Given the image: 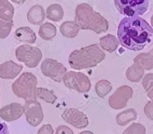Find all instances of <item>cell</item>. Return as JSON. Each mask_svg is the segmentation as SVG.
<instances>
[{
  "instance_id": "6da1fadb",
  "label": "cell",
  "mask_w": 153,
  "mask_h": 134,
  "mask_svg": "<svg viewBox=\"0 0 153 134\" xmlns=\"http://www.w3.org/2000/svg\"><path fill=\"white\" fill-rule=\"evenodd\" d=\"M153 29L143 18L136 16L123 18L118 26L117 36L121 46L130 51L143 49L150 43Z\"/></svg>"
},
{
  "instance_id": "7a4b0ae2",
  "label": "cell",
  "mask_w": 153,
  "mask_h": 134,
  "mask_svg": "<svg viewBox=\"0 0 153 134\" xmlns=\"http://www.w3.org/2000/svg\"><path fill=\"white\" fill-rule=\"evenodd\" d=\"M75 22L80 29L91 30L97 34L105 33L109 29V22L106 18L86 3L76 6Z\"/></svg>"
},
{
  "instance_id": "3957f363",
  "label": "cell",
  "mask_w": 153,
  "mask_h": 134,
  "mask_svg": "<svg viewBox=\"0 0 153 134\" xmlns=\"http://www.w3.org/2000/svg\"><path fill=\"white\" fill-rule=\"evenodd\" d=\"M105 59V53L99 44H93L72 51L68 62L72 69L81 70L96 67Z\"/></svg>"
},
{
  "instance_id": "277c9868",
  "label": "cell",
  "mask_w": 153,
  "mask_h": 134,
  "mask_svg": "<svg viewBox=\"0 0 153 134\" xmlns=\"http://www.w3.org/2000/svg\"><path fill=\"white\" fill-rule=\"evenodd\" d=\"M36 76L30 72H25L13 83L12 88L16 96L26 101L36 99Z\"/></svg>"
},
{
  "instance_id": "5b68a950",
  "label": "cell",
  "mask_w": 153,
  "mask_h": 134,
  "mask_svg": "<svg viewBox=\"0 0 153 134\" xmlns=\"http://www.w3.org/2000/svg\"><path fill=\"white\" fill-rule=\"evenodd\" d=\"M116 8L128 17L144 14L149 6V0H114Z\"/></svg>"
},
{
  "instance_id": "8992f818",
  "label": "cell",
  "mask_w": 153,
  "mask_h": 134,
  "mask_svg": "<svg viewBox=\"0 0 153 134\" xmlns=\"http://www.w3.org/2000/svg\"><path fill=\"white\" fill-rule=\"evenodd\" d=\"M16 57L18 61L24 63L29 68L36 67L43 57L40 49L28 44H22L16 50Z\"/></svg>"
},
{
  "instance_id": "52a82bcc",
  "label": "cell",
  "mask_w": 153,
  "mask_h": 134,
  "mask_svg": "<svg viewBox=\"0 0 153 134\" xmlns=\"http://www.w3.org/2000/svg\"><path fill=\"white\" fill-rule=\"evenodd\" d=\"M63 80L67 88L78 93H88L91 88V83L89 78L82 72L71 71L65 73Z\"/></svg>"
},
{
  "instance_id": "ba28073f",
  "label": "cell",
  "mask_w": 153,
  "mask_h": 134,
  "mask_svg": "<svg viewBox=\"0 0 153 134\" xmlns=\"http://www.w3.org/2000/svg\"><path fill=\"white\" fill-rule=\"evenodd\" d=\"M43 74L57 82H61L67 73V68L64 65L53 59H45L41 65Z\"/></svg>"
},
{
  "instance_id": "9c48e42d",
  "label": "cell",
  "mask_w": 153,
  "mask_h": 134,
  "mask_svg": "<svg viewBox=\"0 0 153 134\" xmlns=\"http://www.w3.org/2000/svg\"><path fill=\"white\" fill-rule=\"evenodd\" d=\"M132 88L126 85L121 86L109 97V106L116 110L125 108L127 106L129 100L132 98Z\"/></svg>"
},
{
  "instance_id": "30bf717a",
  "label": "cell",
  "mask_w": 153,
  "mask_h": 134,
  "mask_svg": "<svg viewBox=\"0 0 153 134\" xmlns=\"http://www.w3.org/2000/svg\"><path fill=\"white\" fill-rule=\"evenodd\" d=\"M25 113L26 121L30 125L36 127L43 119V113L41 104L36 99L25 101Z\"/></svg>"
},
{
  "instance_id": "8fae6325",
  "label": "cell",
  "mask_w": 153,
  "mask_h": 134,
  "mask_svg": "<svg viewBox=\"0 0 153 134\" xmlns=\"http://www.w3.org/2000/svg\"><path fill=\"white\" fill-rule=\"evenodd\" d=\"M62 117L69 124L78 129L85 128L89 124L86 115L76 109L65 110L62 115Z\"/></svg>"
},
{
  "instance_id": "7c38bea8",
  "label": "cell",
  "mask_w": 153,
  "mask_h": 134,
  "mask_svg": "<svg viewBox=\"0 0 153 134\" xmlns=\"http://www.w3.org/2000/svg\"><path fill=\"white\" fill-rule=\"evenodd\" d=\"M24 113V107L16 102H14L0 109V117L6 121L12 122L20 118Z\"/></svg>"
},
{
  "instance_id": "4fadbf2b",
  "label": "cell",
  "mask_w": 153,
  "mask_h": 134,
  "mask_svg": "<svg viewBox=\"0 0 153 134\" xmlns=\"http://www.w3.org/2000/svg\"><path fill=\"white\" fill-rule=\"evenodd\" d=\"M22 65L13 61H7L0 64V78L5 80H12L16 78L22 70Z\"/></svg>"
},
{
  "instance_id": "5bb4252c",
  "label": "cell",
  "mask_w": 153,
  "mask_h": 134,
  "mask_svg": "<svg viewBox=\"0 0 153 134\" xmlns=\"http://www.w3.org/2000/svg\"><path fill=\"white\" fill-rule=\"evenodd\" d=\"M45 18V13L43 7L36 5L29 10L27 14V19L28 22L35 25H40Z\"/></svg>"
},
{
  "instance_id": "9a60e30c",
  "label": "cell",
  "mask_w": 153,
  "mask_h": 134,
  "mask_svg": "<svg viewBox=\"0 0 153 134\" xmlns=\"http://www.w3.org/2000/svg\"><path fill=\"white\" fill-rule=\"evenodd\" d=\"M16 38L20 42L33 44L36 40V36L34 31L29 27H20L15 31Z\"/></svg>"
},
{
  "instance_id": "2e32d148",
  "label": "cell",
  "mask_w": 153,
  "mask_h": 134,
  "mask_svg": "<svg viewBox=\"0 0 153 134\" xmlns=\"http://www.w3.org/2000/svg\"><path fill=\"white\" fill-rule=\"evenodd\" d=\"M59 30L62 35L65 37L72 38L78 35L80 28L75 21H67L60 26Z\"/></svg>"
},
{
  "instance_id": "e0dca14e",
  "label": "cell",
  "mask_w": 153,
  "mask_h": 134,
  "mask_svg": "<svg viewBox=\"0 0 153 134\" xmlns=\"http://www.w3.org/2000/svg\"><path fill=\"white\" fill-rule=\"evenodd\" d=\"M144 69L140 65L134 62L131 66L128 68L126 76L128 80L132 82H138L141 80L144 75Z\"/></svg>"
},
{
  "instance_id": "ac0fdd59",
  "label": "cell",
  "mask_w": 153,
  "mask_h": 134,
  "mask_svg": "<svg viewBox=\"0 0 153 134\" xmlns=\"http://www.w3.org/2000/svg\"><path fill=\"white\" fill-rule=\"evenodd\" d=\"M134 61L137 63L139 65L146 70H151L153 69V49L148 53H142L138 54L135 58Z\"/></svg>"
},
{
  "instance_id": "d6986e66",
  "label": "cell",
  "mask_w": 153,
  "mask_h": 134,
  "mask_svg": "<svg viewBox=\"0 0 153 134\" xmlns=\"http://www.w3.org/2000/svg\"><path fill=\"white\" fill-rule=\"evenodd\" d=\"M120 44L119 41L113 35H107L100 38V46L101 48L109 53L115 51Z\"/></svg>"
},
{
  "instance_id": "ffe728a7",
  "label": "cell",
  "mask_w": 153,
  "mask_h": 134,
  "mask_svg": "<svg viewBox=\"0 0 153 134\" xmlns=\"http://www.w3.org/2000/svg\"><path fill=\"white\" fill-rule=\"evenodd\" d=\"M57 34L56 26L49 22H45L42 24L39 30L40 37L45 41H51Z\"/></svg>"
},
{
  "instance_id": "44dd1931",
  "label": "cell",
  "mask_w": 153,
  "mask_h": 134,
  "mask_svg": "<svg viewBox=\"0 0 153 134\" xmlns=\"http://www.w3.org/2000/svg\"><path fill=\"white\" fill-rule=\"evenodd\" d=\"M64 12L59 4H53L47 7L46 18L53 22H59L64 17Z\"/></svg>"
},
{
  "instance_id": "7402d4cb",
  "label": "cell",
  "mask_w": 153,
  "mask_h": 134,
  "mask_svg": "<svg viewBox=\"0 0 153 134\" xmlns=\"http://www.w3.org/2000/svg\"><path fill=\"white\" fill-rule=\"evenodd\" d=\"M137 119V113L134 109H129L121 112L116 117V122L119 125L125 126Z\"/></svg>"
},
{
  "instance_id": "603a6c76",
  "label": "cell",
  "mask_w": 153,
  "mask_h": 134,
  "mask_svg": "<svg viewBox=\"0 0 153 134\" xmlns=\"http://www.w3.org/2000/svg\"><path fill=\"white\" fill-rule=\"evenodd\" d=\"M14 7L8 0H0V18L6 21L12 20Z\"/></svg>"
},
{
  "instance_id": "cb8c5ba5",
  "label": "cell",
  "mask_w": 153,
  "mask_h": 134,
  "mask_svg": "<svg viewBox=\"0 0 153 134\" xmlns=\"http://www.w3.org/2000/svg\"><path fill=\"white\" fill-rule=\"evenodd\" d=\"M36 96L50 104H54V102L57 100V96L55 95V94L47 88H36Z\"/></svg>"
},
{
  "instance_id": "d4e9b609",
  "label": "cell",
  "mask_w": 153,
  "mask_h": 134,
  "mask_svg": "<svg viewBox=\"0 0 153 134\" xmlns=\"http://www.w3.org/2000/svg\"><path fill=\"white\" fill-rule=\"evenodd\" d=\"M95 90L97 95L101 98H104L111 91V84L107 80H101L96 84Z\"/></svg>"
},
{
  "instance_id": "484cf974",
  "label": "cell",
  "mask_w": 153,
  "mask_h": 134,
  "mask_svg": "<svg viewBox=\"0 0 153 134\" xmlns=\"http://www.w3.org/2000/svg\"><path fill=\"white\" fill-rule=\"evenodd\" d=\"M142 86L147 93V96L153 100V73H148L142 80Z\"/></svg>"
},
{
  "instance_id": "4316f807",
  "label": "cell",
  "mask_w": 153,
  "mask_h": 134,
  "mask_svg": "<svg viewBox=\"0 0 153 134\" xmlns=\"http://www.w3.org/2000/svg\"><path fill=\"white\" fill-rule=\"evenodd\" d=\"M14 26L13 20L6 21L0 18V38H6L8 36Z\"/></svg>"
},
{
  "instance_id": "83f0119b",
  "label": "cell",
  "mask_w": 153,
  "mask_h": 134,
  "mask_svg": "<svg viewBox=\"0 0 153 134\" xmlns=\"http://www.w3.org/2000/svg\"><path fill=\"white\" fill-rule=\"evenodd\" d=\"M123 134H145L146 128L143 125L134 123L123 132Z\"/></svg>"
},
{
  "instance_id": "f1b7e54d",
  "label": "cell",
  "mask_w": 153,
  "mask_h": 134,
  "mask_svg": "<svg viewBox=\"0 0 153 134\" xmlns=\"http://www.w3.org/2000/svg\"><path fill=\"white\" fill-rule=\"evenodd\" d=\"M144 111L146 116L150 120L153 121V100L147 102L144 107Z\"/></svg>"
},
{
  "instance_id": "f546056e",
  "label": "cell",
  "mask_w": 153,
  "mask_h": 134,
  "mask_svg": "<svg viewBox=\"0 0 153 134\" xmlns=\"http://www.w3.org/2000/svg\"><path fill=\"white\" fill-rule=\"evenodd\" d=\"M54 133V131L51 127V125H45L39 130L38 133H49L53 134Z\"/></svg>"
},
{
  "instance_id": "4dcf8cb0",
  "label": "cell",
  "mask_w": 153,
  "mask_h": 134,
  "mask_svg": "<svg viewBox=\"0 0 153 134\" xmlns=\"http://www.w3.org/2000/svg\"><path fill=\"white\" fill-rule=\"evenodd\" d=\"M56 133H70L73 134L74 132L72 130H71L70 128L65 125H60L57 128Z\"/></svg>"
},
{
  "instance_id": "1f68e13d",
  "label": "cell",
  "mask_w": 153,
  "mask_h": 134,
  "mask_svg": "<svg viewBox=\"0 0 153 134\" xmlns=\"http://www.w3.org/2000/svg\"><path fill=\"white\" fill-rule=\"evenodd\" d=\"M8 133L7 132V127L6 123H0V134Z\"/></svg>"
},
{
  "instance_id": "d6a6232c",
  "label": "cell",
  "mask_w": 153,
  "mask_h": 134,
  "mask_svg": "<svg viewBox=\"0 0 153 134\" xmlns=\"http://www.w3.org/2000/svg\"><path fill=\"white\" fill-rule=\"evenodd\" d=\"M11 1H13V2H14V3L17 4H21L24 3V2H25L26 0H11Z\"/></svg>"
},
{
  "instance_id": "836d02e7",
  "label": "cell",
  "mask_w": 153,
  "mask_h": 134,
  "mask_svg": "<svg viewBox=\"0 0 153 134\" xmlns=\"http://www.w3.org/2000/svg\"><path fill=\"white\" fill-rule=\"evenodd\" d=\"M150 22H151V24H152V27H153V15L152 16V17H151V19H150Z\"/></svg>"
}]
</instances>
